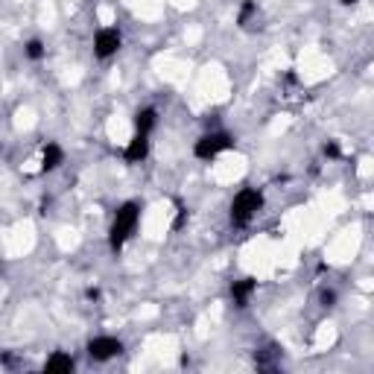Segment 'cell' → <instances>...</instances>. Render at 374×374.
<instances>
[{
	"label": "cell",
	"instance_id": "6da1fadb",
	"mask_svg": "<svg viewBox=\"0 0 374 374\" xmlns=\"http://www.w3.org/2000/svg\"><path fill=\"white\" fill-rule=\"evenodd\" d=\"M141 202H135V199H129V202H123L111 219V231H109V246H111V252L117 255L123 246L129 243V237L135 234L138 229V222H141Z\"/></svg>",
	"mask_w": 374,
	"mask_h": 374
},
{
	"label": "cell",
	"instance_id": "7a4b0ae2",
	"mask_svg": "<svg viewBox=\"0 0 374 374\" xmlns=\"http://www.w3.org/2000/svg\"><path fill=\"white\" fill-rule=\"evenodd\" d=\"M263 208V193L255 187H243L234 199H231V226L246 229Z\"/></svg>",
	"mask_w": 374,
	"mask_h": 374
},
{
	"label": "cell",
	"instance_id": "3957f363",
	"mask_svg": "<svg viewBox=\"0 0 374 374\" xmlns=\"http://www.w3.org/2000/svg\"><path fill=\"white\" fill-rule=\"evenodd\" d=\"M234 138L229 135V132H208V135H202L196 141V146H193V155L199 158V161H214L216 155H222V153H229V149H234Z\"/></svg>",
	"mask_w": 374,
	"mask_h": 374
},
{
	"label": "cell",
	"instance_id": "277c9868",
	"mask_svg": "<svg viewBox=\"0 0 374 374\" xmlns=\"http://www.w3.org/2000/svg\"><path fill=\"white\" fill-rule=\"evenodd\" d=\"M120 47H123V35H120L117 27H103V30H97V35H94V56H97L99 62L111 59Z\"/></svg>",
	"mask_w": 374,
	"mask_h": 374
},
{
	"label": "cell",
	"instance_id": "5b68a950",
	"mask_svg": "<svg viewBox=\"0 0 374 374\" xmlns=\"http://www.w3.org/2000/svg\"><path fill=\"white\" fill-rule=\"evenodd\" d=\"M85 351H88V357L94 363H109V360H114V357L123 354V342L117 336H94L88 342Z\"/></svg>",
	"mask_w": 374,
	"mask_h": 374
},
{
	"label": "cell",
	"instance_id": "8992f818",
	"mask_svg": "<svg viewBox=\"0 0 374 374\" xmlns=\"http://www.w3.org/2000/svg\"><path fill=\"white\" fill-rule=\"evenodd\" d=\"M258 292V281L255 278H240V281H234L231 284V302H234V307H248V302H252V295Z\"/></svg>",
	"mask_w": 374,
	"mask_h": 374
},
{
	"label": "cell",
	"instance_id": "52a82bcc",
	"mask_svg": "<svg viewBox=\"0 0 374 374\" xmlns=\"http://www.w3.org/2000/svg\"><path fill=\"white\" fill-rule=\"evenodd\" d=\"M146 155H149V135L135 132V138L129 141V146L123 149V158H126V164H141Z\"/></svg>",
	"mask_w": 374,
	"mask_h": 374
},
{
	"label": "cell",
	"instance_id": "ba28073f",
	"mask_svg": "<svg viewBox=\"0 0 374 374\" xmlns=\"http://www.w3.org/2000/svg\"><path fill=\"white\" fill-rule=\"evenodd\" d=\"M73 368H77V360H73L70 354H65V351L50 354L47 363H44V371L47 374H70Z\"/></svg>",
	"mask_w": 374,
	"mask_h": 374
},
{
	"label": "cell",
	"instance_id": "9c48e42d",
	"mask_svg": "<svg viewBox=\"0 0 374 374\" xmlns=\"http://www.w3.org/2000/svg\"><path fill=\"white\" fill-rule=\"evenodd\" d=\"M65 164V149L59 143H47L41 153V172H53Z\"/></svg>",
	"mask_w": 374,
	"mask_h": 374
},
{
	"label": "cell",
	"instance_id": "30bf717a",
	"mask_svg": "<svg viewBox=\"0 0 374 374\" xmlns=\"http://www.w3.org/2000/svg\"><path fill=\"white\" fill-rule=\"evenodd\" d=\"M278 363H281V348H275V345H266V348H258L255 351V365L263 371L278 368Z\"/></svg>",
	"mask_w": 374,
	"mask_h": 374
},
{
	"label": "cell",
	"instance_id": "8fae6325",
	"mask_svg": "<svg viewBox=\"0 0 374 374\" xmlns=\"http://www.w3.org/2000/svg\"><path fill=\"white\" fill-rule=\"evenodd\" d=\"M155 123H158V111H155L153 106H146V109H141V111L135 114V129H138L141 135H149V132H153Z\"/></svg>",
	"mask_w": 374,
	"mask_h": 374
},
{
	"label": "cell",
	"instance_id": "7c38bea8",
	"mask_svg": "<svg viewBox=\"0 0 374 374\" xmlns=\"http://www.w3.org/2000/svg\"><path fill=\"white\" fill-rule=\"evenodd\" d=\"M44 53H47V47H44V41H41V38H33V41L23 44V56H27L30 62H41V59H44Z\"/></svg>",
	"mask_w": 374,
	"mask_h": 374
},
{
	"label": "cell",
	"instance_id": "4fadbf2b",
	"mask_svg": "<svg viewBox=\"0 0 374 374\" xmlns=\"http://www.w3.org/2000/svg\"><path fill=\"white\" fill-rule=\"evenodd\" d=\"M255 15H258V4H255V0H246V4L240 6V12H237V23L243 30H248V21H252Z\"/></svg>",
	"mask_w": 374,
	"mask_h": 374
},
{
	"label": "cell",
	"instance_id": "5bb4252c",
	"mask_svg": "<svg viewBox=\"0 0 374 374\" xmlns=\"http://www.w3.org/2000/svg\"><path fill=\"white\" fill-rule=\"evenodd\" d=\"M321 153H325V158H331V161L342 158V149H339V143H336V141H328V143H325V149H321Z\"/></svg>",
	"mask_w": 374,
	"mask_h": 374
},
{
	"label": "cell",
	"instance_id": "9a60e30c",
	"mask_svg": "<svg viewBox=\"0 0 374 374\" xmlns=\"http://www.w3.org/2000/svg\"><path fill=\"white\" fill-rule=\"evenodd\" d=\"M334 304H336V292L325 290V292H321V307H334Z\"/></svg>",
	"mask_w": 374,
	"mask_h": 374
},
{
	"label": "cell",
	"instance_id": "2e32d148",
	"mask_svg": "<svg viewBox=\"0 0 374 374\" xmlns=\"http://www.w3.org/2000/svg\"><path fill=\"white\" fill-rule=\"evenodd\" d=\"M85 295H88V298H91V302H97V298H99V290H94V287H91V290H88V292H85Z\"/></svg>",
	"mask_w": 374,
	"mask_h": 374
},
{
	"label": "cell",
	"instance_id": "e0dca14e",
	"mask_svg": "<svg viewBox=\"0 0 374 374\" xmlns=\"http://www.w3.org/2000/svg\"><path fill=\"white\" fill-rule=\"evenodd\" d=\"M342 4H345V6H351V4H360V0H342Z\"/></svg>",
	"mask_w": 374,
	"mask_h": 374
}]
</instances>
